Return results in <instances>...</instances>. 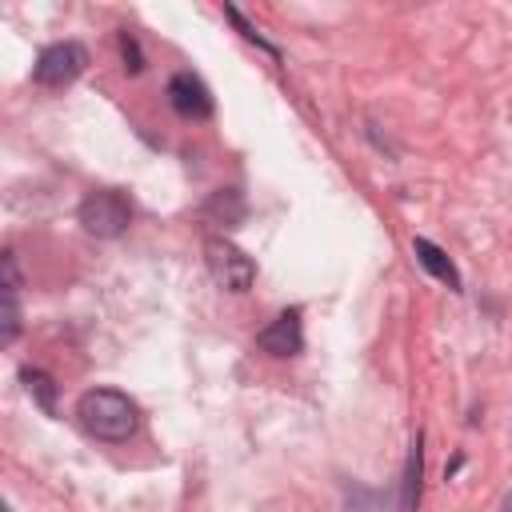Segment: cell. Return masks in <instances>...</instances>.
<instances>
[{"instance_id": "1", "label": "cell", "mask_w": 512, "mask_h": 512, "mask_svg": "<svg viewBox=\"0 0 512 512\" xmlns=\"http://www.w3.org/2000/svg\"><path fill=\"white\" fill-rule=\"evenodd\" d=\"M76 416H80L84 432L96 436V440H104V444H124L140 428L136 400L124 396V392H116V388H88V392H80Z\"/></svg>"}, {"instance_id": "2", "label": "cell", "mask_w": 512, "mask_h": 512, "mask_svg": "<svg viewBox=\"0 0 512 512\" xmlns=\"http://www.w3.org/2000/svg\"><path fill=\"white\" fill-rule=\"evenodd\" d=\"M76 220H80V228H84L88 236H96V240H116V236L132 224V208H128V200H124L116 188H96V192H88V196L80 200Z\"/></svg>"}, {"instance_id": "3", "label": "cell", "mask_w": 512, "mask_h": 512, "mask_svg": "<svg viewBox=\"0 0 512 512\" xmlns=\"http://www.w3.org/2000/svg\"><path fill=\"white\" fill-rule=\"evenodd\" d=\"M204 260H208L212 280L224 292H248L252 280H256V260L244 248H236L232 240H224V236H208L204 240Z\"/></svg>"}, {"instance_id": "4", "label": "cell", "mask_w": 512, "mask_h": 512, "mask_svg": "<svg viewBox=\"0 0 512 512\" xmlns=\"http://www.w3.org/2000/svg\"><path fill=\"white\" fill-rule=\"evenodd\" d=\"M84 68H88V48H84L80 40H56V44H48V48L36 56L32 80H36L40 88H68Z\"/></svg>"}, {"instance_id": "5", "label": "cell", "mask_w": 512, "mask_h": 512, "mask_svg": "<svg viewBox=\"0 0 512 512\" xmlns=\"http://www.w3.org/2000/svg\"><path fill=\"white\" fill-rule=\"evenodd\" d=\"M256 348L268 352V356H276V360L300 356V348H304V320H300V308L276 312V316L256 332Z\"/></svg>"}, {"instance_id": "6", "label": "cell", "mask_w": 512, "mask_h": 512, "mask_svg": "<svg viewBox=\"0 0 512 512\" xmlns=\"http://www.w3.org/2000/svg\"><path fill=\"white\" fill-rule=\"evenodd\" d=\"M168 104H172V112L184 116V120H208L212 108H216L208 84H204L196 72H176V76L168 80Z\"/></svg>"}, {"instance_id": "7", "label": "cell", "mask_w": 512, "mask_h": 512, "mask_svg": "<svg viewBox=\"0 0 512 512\" xmlns=\"http://www.w3.org/2000/svg\"><path fill=\"white\" fill-rule=\"evenodd\" d=\"M420 492H424V432H416L408 444V460H404V476H400V512H416Z\"/></svg>"}, {"instance_id": "8", "label": "cell", "mask_w": 512, "mask_h": 512, "mask_svg": "<svg viewBox=\"0 0 512 512\" xmlns=\"http://www.w3.org/2000/svg\"><path fill=\"white\" fill-rule=\"evenodd\" d=\"M412 256H416V264H420L428 276L444 280L452 292H460V288H464V284H460V272H456V264H452V260H448V252H444V248H436L432 240L416 236V240H412Z\"/></svg>"}, {"instance_id": "9", "label": "cell", "mask_w": 512, "mask_h": 512, "mask_svg": "<svg viewBox=\"0 0 512 512\" xmlns=\"http://www.w3.org/2000/svg\"><path fill=\"white\" fill-rule=\"evenodd\" d=\"M204 216L216 220V224H224V228H228V224H240V220H244V196H240L236 188H220V192L204 204Z\"/></svg>"}, {"instance_id": "10", "label": "cell", "mask_w": 512, "mask_h": 512, "mask_svg": "<svg viewBox=\"0 0 512 512\" xmlns=\"http://www.w3.org/2000/svg\"><path fill=\"white\" fill-rule=\"evenodd\" d=\"M20 380H24L28 396L40 404V412H44V416H56V384H52V376H48L44 368H24Z\"/></svg>"}, {"instance_id": "11", "label": "cell", "mask_w": 512, "mask_h": 512, "mask_svg": "<svg viewBox=\"0 0 512 512\" xmlns=\"http://www.w3.org/2000/svg\"><path fill=\"white\" fill-rule=\"evenodd\" d=\"M224 16H228V20H232V24L240 28V36H244V40H252L256 48H264V52H268L272 60H280V48H276V44H272L268 36H260V28H256L252 20H244V12H240L236 4H224Z\"/></svg>"}, {"instance_id": "12", "label": "cell", "mask_w": 512, "mask_h": 512, "mask_svg": "<svg viewBox=\"0 0 512 512\" xmlns=\"http://www.w3.org/2000/svg\"><path fill=\"white\" fill-rule=\"evenodd\" d=\"M16 296H20V292H4V308H0V320H4L0 344H12V340L20 336V304H16Z\"/></svg>"}, {"instance_id": "13", "label": "cell", "mask_w": 512, "mask_h": 512, "mask_svg": "<svg viewBox=\"0 0 512 512\" xmlns=\"http://www.w3.org/2000/svg\"><path fill=\"white\" fill-rule=\"evenodd\" d=\"M120 56H124V68H128V72H140V68H144L140 44H136V36H132L128 28H120Z\"/></svg>"}, {"instance_id": "14", "label": "cell", "mask_w": 512, "mask_h": 512, "mask_svg": "<svg viewBox=\"0 0 512 512\" xmlns=\"http://www.w3.org/2000/svg\"><path fill=\"white\" fill-rule=\"evenodd\" d=\"M500 512H512V492L504 496V504H500Z\"/></svg>"}]
</instances>
